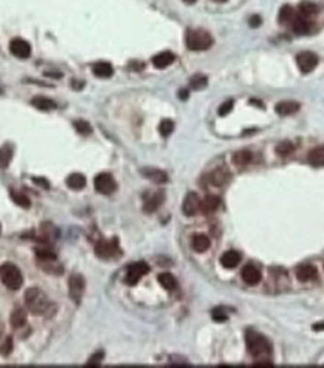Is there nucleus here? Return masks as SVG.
<instances>
[{
    "mask_svg": "<svg viewBox=\"0 0 324 368\" xmlns=\"http://www.w3.org/2000/svg\"><path fill=\"white\" fill-rule=\"evenodd\" d=\"M192 250L197 253H206L210 248V239L206 235H195L192 238Z\"/></svg>",
    "mask_w": 324,
    "mask_h": 368,
    "instance_id": "5701e85b",
    "label": "nucleus"
},
{
    "mask_svg": "<svg viewBox=\"0 0 324 368\" xmlns=\"http://www.w3.org/2000/svg\"><path fill=\"white\" fill-rule=\"evenodd\" d=\"M41 263V269H44L45 272H50V273H62L63 272V268H62L59 263L56 265V258L54 260H38Z\"/></svg>",
    "mask_w": 324,
    "mask_h": 368,
    "instance_id": "2f4dec72",
    "label": "nucleus"
},
{
    "mask_svg": "<svg viewBox=\"0 0 324 368\" xmlns=\"http://www.w3.org/2000/svg\"><path fill=\"white\" fill-rule=\"evenodd\" d=\"M242 278L246 284L249 286H255L260 283L261 280V272L258 268H255L254 265H246L243 269H242Z\"/></svg>",
    "mask_w": 324,
    "mask_h": 368,
    "instance_id": "2eb2a0df",
    "label": "nucleus"
},
{
    "mask_svg": "<svg viewBox=\"0 0 324 368\" xmlns=\"http://www.w3.org/2000/svg\"><path fill=\"white\" fill-rule=\"evenodd\" d=\"M240 260L242 257L237 251H227L221 257V265L225 269H234L240 263Z\"/></svg>",
    "mask_w": 324,
    "mask_h": 368,
    "instance_id": "6ab92c4d",
    "label": "nucleus"
},
{
    "mask_svg": "<svg viewBox=\"0 0 324 368\" xmlns=\"http://www.w3.org/2000/svg\"><path fill=\"white\" fill-rule=\"evenodd\" d=\"M297 12H299V17L309 18V17H312V15L318 14V6L315 3L309 2V0H303V2H300L297 6Z\"/></svg>",
    "mask_w": 324,
    "mask_h": 368,
    "instance_id": "412c9836",
    "label": "nucleus"
},
{
    "mask_svg": "<svg viewBox=\"0 0 324 368\" xmlns=\"http://www.w3.org/2000/svg\"><path fill=\"white\" fill-rule=\"evenodd\" d=\"M188 96H189V92H188L186 89H183V90L179 92V98H180V99L185 101V99H188Z\"/></svg>",
    "mask_w": 324,
    "mask_h": 368,
    "instance_id": "49530a36",
    "label": "nucleus"
},
{
    "mask_svg": "<svg viewBox=\"0 0 324 368\" xmlns=\"http://www.w3.org/2000/svg\"><path fill=\"white\" fill-rule=\"evenodd\" d=\"M183 2H185V3H188V5H194V3L197 2V0H183Z\"/></svg>",
    "mask_w": 324,
    "mask_h": 368,
    "instance_id": "8fccbe9b",
    "label": "nucleus"
},
{
    "mask_svg": "<svg viewBox=\"0 0 324 368\" xmlns=\"http://www.w3.org/2000/svg\"><path fill=\"white\" fill-rule=\"evenodd\" d=\"M102 359H104V352H102V350H99V352H96V353H95L93 356H90V359H89V365H99Z\"/></svg>",
    "mask_w": 324,
    "mask_h": 368,
    "instance_id": "37998d69",
    "label": "nucleus"
},
{
    "mask_svg": "<svg viewBox=\"0 0 324 368\" xmlns=\"http://www.w3.org/2000/svg\"><path fill=\"white\" fill-rule=\"evenodd\" d=\"M35 253H36L38 260H54V258H57L56 253L48 247H38Z\"/></svg>",
    "mask_w": 324,
    "mask_h": 368,
    "instance_id": "c9c22d12",
    "label": "nucleus"
},
{
    "mask_svg": "<svg viewBox=\"0 0 324 368\" xmlns=\"http://www.w3.org/2000/svg\"><path fill=\"white\" fill-rule=\"evenodd\" d=\"M251 161H252V153L249 150H239L233 157V162L237 167H246L248 164H251Z\"/></svg>",
    "mask_w": 324,
    "mask_h": 368,
    "instance_id": "c85d7f7f",
    "label": "nucleus"
},
{
    "mask_svg": "<svg viewBox=\"0 0 324 368\" xmlns=\"http://www.w3.org/2000/svg\"><path fill=\"white\" fill-rule=\"evenodd\" d=\"M230 179H231V175L225 167L215 168V170L212 173H209V176H207L209 183L213 187H224Z\"/></svg>",
    "mask_w": 324,
    "mask_h": 368,
    "instance_id": "f8f14e48",
    "label": "nucleus"
},
{
    "mask_svg": "<svg viewBox=\"0 0 324 368\" xmlns=\"http://www.w3.org/2000/svg\"><path fill=\"white\" fill-rule=\"evenodd\" d=\"M246 349L248 352L255 356V358H266L272 353V347L269 344V341L264 338L263 335H260L255 331H248L246 332Z\"/></svg>",
    "mask_w": 324,
    "mask_h": 368,
    "instance_id": "f03ea898",
    "label": "nucleus"
},
{
    "mask_svg": "<svg viewBox=\"0 0 324 368\" xmlns=\"http://www.w3.org/2000/svg\"><path fill=\"white\" fill-rule=\"evenodd\" d=\"M312 329H314V331H318V332H320V331H324V321H323V323H315V325L312 326Z\"/></svg>",
    "mask_w": 324,
    "mask_h": 368,
    "instance_id": "de8ad7c7",
    "label": "nucleus"
},
{
    "mask_svg": "<svg viewBox=\"0 0 324 368\" xmlns=\"http://www.w3.org/2000/svg\"><path fill=\"white\" fill-rule=\"evenodd\" d=\"M11 352H12V338H6L5 344L0 347V353H2V356H8Z\"/></svg>",
    "mask_w": 324,
    "mask_h": 368,
    "instance_id": "79ce46f5",
    "label": "nucleus"
},
{
    "mask_svg": "<svg viewBox=\"0 0 324 368\" xmlns=\"http://www.w3.org/2000/svg\"><path fill=\"white\" fill-rule=\"evenodd\" d=\"M69 296L75 304H80L81 298L84 295V288H86V281L81 275L78 273H74L72 277L69 278Z\"/></svg>",
    "mask_w": 324,
    "mask_h": 368,
    "instance_id": "0eeeda50",
    "label": "nucleus"
},
{
    "mask_svg": "<svg viewBox=\"0 0 324 368\" xmlns=\"http://www.w3.org/2000/svg\"><path fill=\"white\" fill-rule=\"evenodd\" d=\"M185 42H186V47L192 51H204V50H209L213 45V38L206 30L191 29L186 32Z\"/></svg>",
    "mask_w": 324,
    "mask_h": 368,
    "instance_id": "7ed1b4c3",
    "label": "nucleus"
},
{
    "mask_svg": "<svg viewBox=\"0 0 324 368\" xmlns=\"http://www.w3.org/2000/svg\"><path fill=\"white\" fill-rule=\"evenodd\" d=\"M83 87V81L78 83V81H74V89H81Z\"/></svg>",
    "mask_w": 324,
    "mask_h": 368,
    "instance_id": "09e8293b",
    "label": "nucleus"
},
{
    "mask_svg": "<svg viewBox=\"0 0 324 368\" xmlns=\"http://www.w3.org/2000/svg\"><path fill=\"white\" fill-rule=\"evenodd\" d=\"M291 27H293V32L297 33V35H306L311 32L312 29V23L308 20V18H302V17H297L293 20L291 23Z\"/></svg>",
    "mask_w": 324,
    "mask_h": 368,
    "instance_id": "aec40b11",
    "label": "nucleus"
},
{
    "mask_svg": "<svg viewBox=\"0 0 324 368\" xmlns=\"http://www.w3.org/2000/svg\"><path fill=\"white\" fill-rule=\"evenodd\" d=\"M9 50L11 53L18 57V59H27L30 57V54H32V48H30V44L21 38H15L11 41L9 44Z\"/></svg>",
    "mask_w": 324,
    "mask_h": 368,
    "instance_id": "9b49d317",
    "label": "nucleus"
},
{
    "mask_svg": "<svg viewBox=\"0 0 324 368\" xmlns=\"http://www.w3.org/2000/svg\"><path fill=\"white\" fill-rule=\"evenodd\" d=\"M219 205H221V200H219V197H216V195H207L204 200L201 202V210L203 213H206V215H209V213H213V212H216L218 210V208H219Z\"/></svg>",
    "mask_w": 324,
    "mask_h": 368,
    "instance_id": "4be33fe9",
    "label": "nucleus"
},
{
    "mask_svg": "<svg viewBox=\"0 0 324 368\" xmlns=\"http://www.w3.org/2000/svg\"><path fill=\"white\" fill-rule=\"evenodd\" d=\"M74 128L75 131L81 134V135H90L92 134V127L87 120H75L74 122Z\"/></svg>",
    "mask_w": 324,
    "mask_h": 368,
    "instance_id": "e433bc0d",
    "label": "nucleus"
},
{
    "mask_svg": "<svg viewBox=\"0 0 324 368\" xmlns=\"http://www.w3.org/2000/svg\"><path fill=\"white\" fill-rule=\"evenodd\" d=\"M24 301H26V306L36 316H47L48 313L53 314L54 311V305L53 302L48 299V296L45 295L42 290L32 287L29 288L26 295H24Z\"/></svg>",
    "mask_w": 324,
    "mask_h": 368,
    "instance_id": "f257e3e1",
    "label": "nucleus"
},
{
    "mask_svg": "<svg viewBox=\"0 0 324 368\" xmlns=\"http://www.w3.org/2000/svg\"><path fill=\"white\" fill-rule=\"evenodd\" d=\"M233 107H234V101H233V99H227V101L219 107V110H218L219 116H227V114H230L231 110H233Z\"/></svg>",
    "mask_w": 324,
    "mask_h": 368,
    "instance_id": "ea45409f",
    "label": "nucleus"
},
{
    "mask_svg": "<svg viewBox=\"0 0 324 368\" xmlns=\"http://www.w3.org/2000/svg\"><path fill=\"white\" fill-rule=\"evenodd\" d=\"M66 185L74 190V191H78V190H83L86 187V176L81 175V173H72L68 176L66 179Z\"/></svg>",
    "mask_w": 324,
    "mask_h": 368,
    "instance_id": "a878e982",
    "label": "nucleus"
},
{
    "mask_svg": "<svg viewBox=\"0 0 324 368\" xmlns=\"http://www.w3.org/2000/svg\"><path fill=\"white\" fill-rule=\"evenodd\" d=\"M12 146L11 144H5L0 147V170H5V168L9 165L11 160H12Z\"/></svg>",
    "mask_w": 324,
    "mask_h": 368,
    "instance_id": "c756f323",
    "label": "nucleus"
},
{
    "mask_svg": "<svg viewBox=\"0 0 324 368\" xmlns=\"http://www.w3.org/2000/svg\"><path fill=\"white\" fill-rule=\"evenodd\" d=\"M149 272V266L144 263V262H138V263H134L128 268L126 271V277H125V281L126 284L129 286H135L138 281H140L144 275Z\"/></svg>",
    "mask_w": 324,
    "mask_h": 368,
    "instance_id": "1a4fd4ad",
    "label": "nucleus"
},
{
    "mask_svg": "<svg viewBox=\"0 0 324 368\" xmlns=\"http://www.w3.org/2000/svg\"><path fill=\"white\" fill-rule=\"evenodd\" d=\"M299 109H300V104L296 102V101H282L279 104H276V107H275L276 113L281 114V116L294 114V113L299 112Z\"/></svg>",
    "mask_w": 324,
    "mask_h": 368,
    "instance_id": "f3484780",
    "label": "nucleus"
},
{
    "mask_svg": "<svg viewBox=\"0 0 324 368\" xmlns=\"http://www.w3.org/2000/svg\"><path fill=\"white\" fill-rule=\"evenodd\" d=\"M164 198H165L164 191H156V192L149 194V195L146 197V200H144V206H143L144 212H147V213H153V212H155V210H156V209L162 205Z\"/></svg>",
    "mask_w": 324,
    "mask_h": 368,
    "instance_id": "ddd939ff",
    "label": "nucleus"
},
{
    "mask_svg": "<svg viewBox=\"0 0 324 368\" xmlns=\"http://www.w3.org/2000/svg\"><path fill=\"white\" fill-rule=\"evenodd\" d=\"M174 131V122L170 120V119H164L161 124H159V134L162 137H168Z\"/></svg>",
    "mask_w": 324,
    "mask_h": 368,
    "instance_id": "4c0bfd02",
    "label": "nucleus"
},
{
    "mask_svg": "<svg viewBox=\"0 0 324 368\" xmlns=\"http://www.w3.org/2000/svg\"><path fill=\"white\" fill-rule=\"evenodd\" d=\"M261 24V17L260 15H254V17L249 18V26L251 27H258Z\"/></svg>",
    "mask_w": 324,
    "mask_h": 368,
    "instance_id": "c03bdc74",
    "label": "nucleus"
},
{
    "mask_svg": "<svg viewBox=\"0 0 324 368\" xmlns=\"http://www.w3.org/2000/svg\"><path fill=\"white\" fill-rule=\"evenodd\" d=\"M201 209V200L195 192H188L186 197H185L183 205H182V210L186 217H194Z\"/></svg>",
    "mask_w": 324,
    "mask_h": 368,
    "instance_id": "9d476101",
    "label": "nucleus"
},
{
    "mask_svg": "<svg viewBox=\"0 0 324 368\" xmlns=\"http://www.w3.org/2000/svg\"><path fill=\"white\" fill-rule=\"evenodd\" d=\"M95 251L99 258H114L120 254L119 240L117 239H110V240L101 239L95 245Z\"/></svg>",
    "mask_w": 324,
    "mask_h": 368,
    "instance_id": "39448f33",
    "label": "nucleus"
},
{
    "mask_svg": "<svg viewBox=\"0 0 324 368\" xmlns=\"http://www.w3.org/2000/svg\"><path fill=\"white\" fill-rule=\"evenodd\" d=\"M296 277L299 281L308 283V281H312L318 277V271L312 265H302L296 269Z\"/></svg>",
    "mask_w": 324,
    "mask_h": 368,
    "instance_id": "4468645a",
    "label": "nucleus"
},
{
    "mask_svg": "<svg viewBox=\"0 0 324 368\" xmlns=\"http://www.w3.org/2000/svg\"><path fill=\"white\" fill-rule=\"evenodd\" d=\"M26 323H27V314L23 310H20V308L14 310V313L11 314V325H12V328L14 329H20Z\"/></svg>",
    "mask_w": 324,
    "mask_h": 368,
    "instance_id": "cd10ccee",
    "label": "nucleus"
},
{
    "mask_svg": "<svg viewBox=\"0 0 324 368\" xmlns=\"http://www.w3.org/2000/svg\"><path fill=\"white\" fill-rule=\"evenodd\" d=\"M11 198H12V202H14L15 205H18V206H21V208H24V209H29V208H30V198H29L26 194H23V192L11 191Z\"/></svg>",
    "mask_w": 324,
    "mask_h": 368,
    "instance_id": "72a5a7b5",
    "label": "nucleus"
},
{
    "mask_svg": "<svg viewBox=\"0 0 324 368\" xmlns=\"http://www.w3.org/2000/svg\"><path fill=\"white\" fill-rule=\"evenodd\" d=\"M95 190L99 194L108 195V194H113L117 188V183L114 180V177L110 173H99L95 177Z\"/></svg>",
    "mask_w": 324,
    "mask_h": 368,
    "instance_id": "423d86ee",
    "label": "nucleus"
},
{
    "mask_svg": "<svg viewBox=\"0 0 324 368\" xmlns=\"http://www.w3.org/2000/svg\"><path fill=\"white\" fill-rule=\"evenodd\" d=\"M294 15H296L294 9H293L290 5H284V6L281 8V11H279V21H281L282 24L293 23V20L296 18Z\"/></svg>",
    "mask_w": 324,
    "mask_h": 368,
    "instance_id": "473e14b6",
    "label": "nucleus"
},
{
    "mask_svg": "<svg viewBox=\"0 0 324 368\" xmlns=\"http://www.w3.org/2000/svg\"><path fill=\"white\" fill-rule=\"evenodd\" d=\"M213 2H218V3H224V2H227V0H213Z\"/></svg>",
    "mask_w": 324,
    "mask_h": 368,
    "instance_id": "3c124183",
    "label": "nucleus"
},
{
    "mask_svg": "<svg viewBox=\"0 0 324 368\" xmlns=\"http://www.w3.org/2000/svg\"><path fill=\"white\" fill-rule=\"evenodd\" d=\"M308 161L314 167H323L324 165V146L314 147L308 153Z\"/></svg>",
    "mask_w": 324,
    "mask_h": 368,
    "instance_id": "bb28decb",
    "label": "nucleus"
},
{
    "mask_svg": "<svg viewBox=\"0 0 324 368\" xmlns=\"http://www.w3.org/2000/svg\"><path fill=\"white\" fill-rule=\"evenodd\" d=\"M141 175L146 176L147 179H150L152 182H155V183H165L168 180L167 173L162 172V170H159V168H150V167L143 168Z\"/></svg>",
    "mask_w": 324,
    "mask_h": 368,
    "instance_id": "a211bd4d",
    "label": "nucleus"
},
{
    "mask_svg": "<svg viewBox=\"0 0 324 368\" xmlns=\"http://www.w3.org/2000/svg\"><path fill=\"white\" fill-rule=\"evenodd\" d=\"M174 60H176V56L171 51H161L156 56H153L152 64H153V66L158 68V69H164V68L171 65Z\"/></svg>",
    "mask_w": 324,
    "mask_h": 368,
    "instance_id": "dca6fc26",
    "label": "nucleus"
},
{
    "mask_svg": "<svg viewBox=\"0 0 324 368\" xmlns=\"http://www.w3.org/2000/svg\"><path fill=\"white\" fill-rule=\"evenodd\" d=\"M212 319H213L215 321H227L228 314H227L222 308H215V310L212 311Z\"/></svg>",
    "mask_w": 324,
    "mask_h": 368,
    "instance_id": "a19ab883",
    "label": "nucleus"
},
{
    "mask_svg": "<svg viewBox=\"0 0 324 368\" xmlns=\"http://www.w3.org/2000/svg\"><path fill=\"white\" fill-rule=\"evenodd\" d=\"M0 232H2V225H0Z\"/></svg>",
    "mask_w": 324,
    "mask_h": 368,
    "instance_id": "603ef678",
    "label": "nucleus"
},
{
    "mask_svg": "<svg viewBox=\"0 0 324 368\" xmlns=\"http://www.w3.org/2000/svg\"><path fill=\"white\" fill-rule=\"evenodd\" d=\"M297 66L303 74H309L311 71H314L318 65V56L314 54L312 51H303L300 54H297Z\"/></svg>",
    "mask_w": 324,
    "mask_h": 368,
    "instance_id": "6e6552de",
    "label": "nucleus"
},
{
    "mask_svg": "<svg viewBox=\"0 0 324 368\" xmlns=\"http://www.w3.org/2000/svg\"><path fill=\"white\" fill-rule=\"evenodd\" d=\"M294 152V144L290 143V142H282L281 144H278L276 147V153L281 157H288L290 153Z\"/></svg>",
    "mask_w": 324,
    "mask_h": 368,
    "instance_id": "58836bf2",
    "label": "nucleus"
},
{
    "mask_svg": "<svg viewBox=\"0 0 324 368\" xmlns=\"http://www.w3.org/2000/svg\"><path fill=\"white\" fill-rule=\"evenodd\" d=\"M0 280H2L3 286L9 290H18L23 286V273L21 271L12 265V263H3L0 266Z\"/></svg>",
    "mask_w": 324,
    "mask_h": 368,
    "instance_id": "20e7f679",
    "label": "nucleus"
},
{
    "mask_svg": "<svg viewBox=\"0 0 324 368\" xmlns=\"http://www.w3.org/2000/svg\"><path fill=\"white\" fill-rule=\"evenodd\" d=\"M30 102H32L35 109H38L41 112H51L56 109V102L51 101L50 98H45V96H35Z\"/></svg>",
    "mask_w": 324,
    "mask_h": 368,
    "instance_id": "393cba45",
    "label": "nucleus"
},
{
    "mask_svg": "<svg viewBox=\"0 0 324 368\" xmlns=\"http://www.w3.org/2000/svg\"><path fill=\"white\" fill-rule=\"evenodd\" d=\"M92 71H93V74L96 77H99V79H110V77L113 75V72H114L113 66L108 64V62H98V64H95L93 66H92Z\"/></svg>",
    "mask_w": 324,
    "mask_h": 368,
    "instance_id": "b1692460",
    "label": "nucleus"
},
{
    "mask_svg": "<svg viewBox=\"0 0 324 368\" xmlns=\"http://www.w3.org/2000/svg\"><path fill=\"white\" fill-rule=\"evenodd\" d=\"M189 86L194 90H201L207 86V77L201 75V74H195L194 77H191L189 80Z\"/></svg>",
    "mask_w": 324,
    "mask_h": 368,
    "instance_id": "f704fd0d",
    "label": "nucleus"
},
{
    "mask_svg": "<svg viewBox=\"0 0 324 368\" xmlns=\"http://www.w3.org/2000/svg\"><path fill=\"white\" fill-rule=\"evenodd\" d=\"M158 281L165 290H168V292H171V290H174L177 287V281L171 273H161L158 277Z\"/></svg>",
    "mask_w": 324,
    "mask_h": 368,
    "instance_id": "7c9ffc66",
    "label": "nucleus"
},
{
    "mask_svg": "<svg viewBox=\"0 0 324 368\" xmlns=\"http://www.w3.org/2000/svg\"><path fill=\"white\" fill-rule=\"evenodd\" d=\"M33 182L35 183H38V185H41L42 188H48L50 185H48V182H47V179H44V177H35L33 179Z\"/></svg>",
    "mask_w": 324,
    "mask_h": 368,
    "instance_id": "a18cd8bd",
    "label": "nucleus"
}]
</instances>
